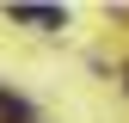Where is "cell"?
I'll return each mask as SVG.
<instances>
[{"label": "cell", "mask_w": 129, "mask_h": 123, "mask_svg": "<svg viewBox=\"0 0 129 123\" xmlns=\"http://www.w3.org/2000/svg\"><path fill=\"white\" fill-rule=\"evenodd\" d=\"M19 25H43V31H61V6H12Z\"/></svg>", "instance_id": "cell-1"}, {"label": "cell", "mask_w": 129, "mask_h": 123, "mask_svg": "<svg viewBox=\"0 0 129 123\" xmlns=\"http://www.w3.org/2000/svg\"><path fill=\"white\" fill-rule=\"evenodd\" d=\"M31 111H25V99H12V92H0V123H25Z\"/></svg>", "instance_id": "cell-2"}]
</instances>
